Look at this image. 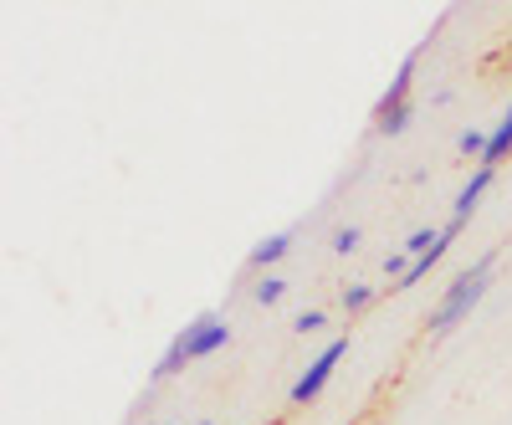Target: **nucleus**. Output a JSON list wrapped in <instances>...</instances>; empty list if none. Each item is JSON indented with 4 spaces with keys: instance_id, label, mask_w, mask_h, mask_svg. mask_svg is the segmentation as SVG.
Masks as SVG:
<instances>
[{
    "instance_id": "nucleus-1",
    "label": "nucleus",
    "mask_w": 512,
    "mask_h": 425,
    "mask_svg": "<svg viewBox=\"0 0 512 425\" xmlns=\"http://www.w3.org/2000/svg\"><path fill=\"white\" fill-rule=\"evenodd\" d=\"M487 277H492V257H482V262H472V267H466L451 287H446V297H441V308L431 313V318H425V323H431V333H451L466 313H472L477 303H482V297H487Z\"/></svg>"
},
{
    "instance_id": "nucleus-2",
    "label": "nucleus",
    "mask_w": 512,
    "mask_h": 425,
    "mask_svg": "<svg viewBox=\"0 0 512 425\" xmlns=\"http://www.w3.org/2000/svg\"><path fill=\"white\" fill-rule=\"evenodd\" d=\"M425 47H431V41H420V47L400 62V72H395V82H390V93H384L379 108H374V129H379L384 139L405 134V129H410V118H415V108H410V88H415V62H420Z\"/></svg>"
},
{
    "instance_id": "nucleus-3",
    "label": "nucleus",
    "mask_w": 512,
    "mask_h": 425,
    "mask_svg": "<svg viewBox=\"0 0 512 425\" xmlns=\"http://www.w3.org/2000/svg\"><path fill=\"white\" fill-rule=\"evenodd\" d=\"M349 354V338H333V344L303 369V374H297V385H292V405H308V400H318L323 395V385H328V379H333V369H338V359H344Z\"/></svg>"
},
{
    "instance_id": "nucleus-4",
    "label": "nucleus",
    "mask_w": 512,
    "mask_h": 425,
    "mask_svg": "<svg viewBox=\"0 0 512 425\" xmlns=\"http://www.w3.org/2000/svg\"><path fill=\"white\" fill-rule=\"evenodd\" d=\"M180 344H185V354H190V364H200V359H210V354H221L226 344H231V328L216 318V313H200L195 323H185V333H180Z\"/></svg>"
},
{
    "instance_id": "nucleus-5",
    "label": "nucleus",
    "mask_w": 512,
    "mask_h": 425,
    "mask_svg": "<svg viewBox=\"0 0 512 425\" xmlns=\"http://www.w3.org/2000/svg\"><path fill=\"white\" fill-rule=\"evenodd\" d=\"M487 185H492V169H487V164H477V175H472V180H466V190L456 195V210H451V221H461V226H466V221H472V210L482 205V195H487Z\"/></svg>"
},
{
    "instance_id": "nucleus-6",
    "label": "nucleus",
    "mask_w": 512,
    "mask_h": 425,
    "mask_svg": "<svg viewBox=\"0 0 512 425\" xmlns=\"http://www.w3.org/2000/svg\"><path fill=\"white\" fill-rule=\"evenodd\" d=\"M287 251H292V231H277V236H267V241L251 246V267L267 272V267H277V262L287 257Z\"/></svg>"
},
{
    "instance_id": "nucleus-7",
    "label": "nucleus",
    "mask_w": 512,
    "mask_h": 425,
    "mask_svg": "<svg viewBox=\"0 0 512 425\" xmlns=\"http://www.w3.org/2000/svg\"><path fill=\"white\" fill-rule=\"evenodd\" d=\"M507 154H512V103H507L502 123H497V129H492V139H487V154H482V164H487V169H497Z\"/></svg>"
},
{
    "instance_id": "nucleus-8",
    "label": "nucleus",
    "mask_w": 512,
    "mask_h": 425,
    "mask_svg": "<svg viewBox=\"0 0 512 425\" xmlns=\"http://www.w3.org/2000/svg\"><path fill=\"white\" fill-rule=\"evenodd\" d=\"M185 364H190V354H185V344H180V338H175V344L164 349V359L154 364V379H169V374H180Z\"/></svg>"
},
{
    "instance_id": "nucleus-9",
    "label": "nucleus",
    "mask_w": 512,
    "mask_h": 425,
    "mask_svg": "<svg viewBox=\"0 0 512 425\" xmlns=\"http://www.w3.org/2000/svg\"><path fill=\"white\" fill-rule=\"evenodd\" d=\"M282 292H287V277L267 272L262 282H256V303H262V308H272V303H282Z\"/></svg>"
},
{
    "instance_id": "nucleus-10",
    "label": "nucleus",
    "mask_w": 512,
    "mask_h": 425,
    "mask_svg": "<svg viewBox=\"0 0 512 425\" xmlns=\"http://www.w3.org/2000/svg\"><path fill=\"white\" fill-rule=\"evenodd\" d=\"M374 303V287L369 282H354V287H344V313H364Z\"/></svg>"
},
{
    "instance_id": "nucleus-11",
    "label": "nucleus",
    "mask_w": 512,
    "mask_h": 425,
    "mask_svg": "<svg viewBox=\"0 0 512 425\" xmlns=\"http://www.w3.org/2000/svg\"><path fill=\"white\" fill-rule=\"evenodd\" d=\"M487 139H492V134H482V129H466V134H461L456 144H461V154H472V159H482V154H487Z\"/></svg>"
},
{
    "instance_id": "nucleus-12",
    "label": "nucleus",
    "mask_w": 512,
    "mask_h": 425,
    "mask_svg": "<svg viewBox=\"0 0 512 425\" xmlns=\"http://www.w3.org/2000/svg\"><path fill=\"white\" fill-rule=\"evenodd\" d=\"M292 328H297V333H303V338H308V333H323V328H328V313H318V308H308V313H297V323H292Z\"/></svg>"
},
{
    "instance_id": "nucleus-13",
    "label": "nucleus",
    "mask_w": 512,
    "mask_h": 425,
    "mask_svg": "<svg viewBox=\"0 0 512 425\" xmlns=\"http://www.w3.org/2000/svg\"><path fill=\"white\" fill-rule=\"evenodd\" d=\"M354 246H359V226H338L333 231V251H338V257H349Z\"/></svg>"
},
{
    "instance_id": "nucleus-14",
    "label": "nucleus",
    "mask_w": 512,
    "mask_h": 425,
    "mask_svg": "<svg viewBox=\"0 0 512 425\" xmlns=\"http://www.w3.org/2000/svg\"><path fill=\"white\" fill-rule=\"evenodd\" d=\"M200 425H216V420H200Z\"/></svg>"
}]
</instances>
